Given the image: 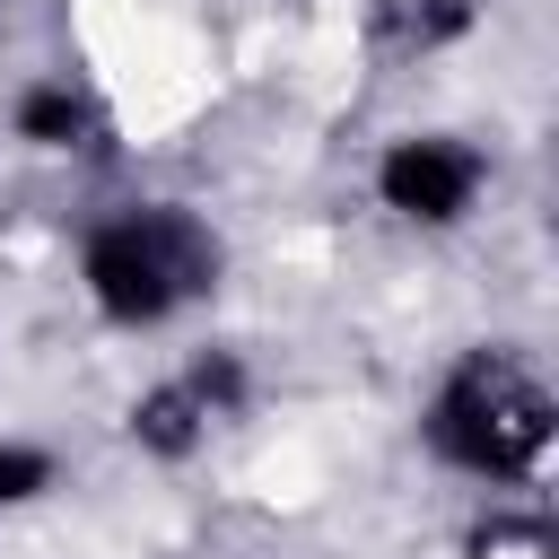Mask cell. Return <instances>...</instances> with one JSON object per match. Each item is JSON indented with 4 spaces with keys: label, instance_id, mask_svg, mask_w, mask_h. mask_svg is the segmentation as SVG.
Returning <instances> with one entry per match:
<instances>
[{
    "label": "cell",
    "instance_id": "cell-1",
    "mask_svg": "<svg viewBox=\"0 0 559 559\" xmlns=\"http://www.w3.org/2000/svg\"><path fill=\"white\" fill-rule=\"evenodd\" d=\"M218 280V245L183 210H131L87 236V297L114 323H157Z\"/></svg>",
    "mask_w": 559,
    "mask_h": 559
},
{
    "label": "cell",
    "instance_id": "cell-2",
    "mask_svg": "<svg viewBox=\"0 0 559 559\" xmlns=\"http://www.w3.org/2000/svg\"><path fill=\"white\" fill-rule=\"evenodd\" d=\"M428 445L463 472H489V480H524L550 445V393L515 367V358H463L445 376V393L428 402Z\"/></svg>",
    "mask_w": 559,
    "mask_h": 559
},
{
    "label": "cell",
    "instance_id": "cell-3",
    "mask_svg": "<svg viewBox=\"0 0 559 559\" xmlns=\"http://www.w3.org/2000/svg\"><path fill=\"white\" fill-rule=\"evenodd\" d=\"M376 192H384V210H402V218H419V227H445V218L472 210L480 157H472L463 140H393L384 166H376Z\"/></svg>",
    "mask_w": 559,
    "mask_h": 559
},
{
    "label": "cell",
    "instance_id": "cell-4",
    "mask_svg": "<svg viewBox=\"0 0 559 559\" xmlns=\"http://www.w3.org/2000/svg\"><path fill=\"white\" fill-rule=\"evenodd\" d=\"M201 428H210V411L192 402V384H157V393H140V411H131V437H140L148 454H166V463H183V454L201 445Z\"/></svg>",
    "mask_w": 559,
    "mask_h": 559
},
{
    "label": "cell",
    "instance_id": "cell-5",
    "mask_svg": "<svg viewBox=\"0 0 559 559\" xmlns=\"http://www.w3.org/2000/svg\"><path fill=\"white\" fill-rule=\"evenodd\" d=\"M17 140H35V148H79V140H87V105H79L70 87H26V96H17Z\"/></svg>",
    "mask_w": 559,
    "mask_h": 559
},
{
    "label": "cell",
    "instance_id": "cell-6",
    "mask_svg": "<svg viewBox=\"0 0 559 559\" xmlns=\"http://www.w3.org/2000/svg\"><path fill=\"white\" fill-rule=\"evenodd\" d=\"M472 0H402L393 9V35L411 44V52H428V44H454V35H472Z\"/></svg>",
    "mask_w": 559,
    "mask_h": 559
},
{
    "label": "cell",
    "instance_id": "cell-7",
    "mask_svg": "<svg viewBox=\"0 0 559 559\" xmlns=\"http://www.w3.org/2000/svg\"><path fill=\"white\" fill-rule=\"evenodd\" d=\"M44 489H52V454H35V445H0V515L26 507V498H44Z\"/></svg>",
    "mask_w": 559,
    "mask_h": 559
},
{
    "label": "cell",
    "instance_id": "cell-8",
    "mask_svg": "<svg viewBox=\"0 0 559 559\" xmlns=\"http://www.w3.org/2000/svg\"><path fill=\"white\" fill-rule=\"evenodd\" d=\"M183 384H192V402H201V411H210V419H218V411H236V402H245V367H236V358H227V349H210V358H201V367H192V376H183Z\"/></svg>",
    "mask_w": 559,
    "mask_h": 559
}]
</instances>
